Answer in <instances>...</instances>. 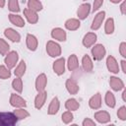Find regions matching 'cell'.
Segmentation results:
<instances>
[{
  "instance_id": "6da1fadb",
  "label": "cell",
  "mask_w": 126,
  "mask_h": 126,
  "mask_svg": "<svg viewBox=\"0 0 126 126\" xmlns=\"http://www.w3.org/2000/svg\"><path fill=\"white\" fill-rule=\"evenodd\" d=\"M45 50L47 55H49L52 58H58L62 54L61 45L55 40H48L45 45Z\"/></svg>"
},
{
  "instance_id": "7a4b0ae2",
  "label": "cell",
  "mask_w": 126,
  "mask_h": 126,
  "mask_svg": "<svg viewBox=\"0 0 126 126\" xmlns=\"http://www.w3.org/2000/svg\"><path fill=\"white\" fill-rule=\"evenodd\" d=\"M18 120L14 112H0V126H14Z\"/></svg>"
},
{
  "instance_id": "3957f363",
  "label": "cell",
  "mask_w": 126,
  "mask_h": 126,
  "mask_svg": "<svg viewBox=\"0 0 126 126\" xmlns=\"http://www.w3.org/2000/svg\"><path fill=\"white\" fill-rule=\"evenodd\" d=\"M92 57L94 61H100L102 60L106 55V49L103 44L101 43H95L92 46L91 49Z\"/></svg>"
},
{
  "instance_id": "277c9868",
  "label": "cell",
  "mask_w": 126,
  "mask_h": 126,
  "mask_svg": "<svg viewBox=\"0 0 126 126\" xmlns=\"http://www.w3.org/2000/svg\"><path fill=\"white\" fill-rule=\"evenodd\" d=\"M19 62V54L15 50H10L5 56H4V63L10 70L14 69L16 65Z\"/></svg>"
},
{
  "instance_id": "5b68a950",
  "label": "cell",
  "mask_w": 126,
  "mask_h": 126,
  "mask_svg": "<svg viewBox=\"0 0 126 126\" xmlns=\"http://www.w3.org/2000/svg\"><path fill=\"white\" fill-rule=\"evenodd\" d=\"M52 70L57 76H62L66 70V60L64 57H58L52 63Z\"/></svg>"
},
{
  "instance_id": "8992f818",
  "label": "cell",
  "mask_w": 126,
  "mask_h": 126,
  "mask_svg": "<svg viewBox=\"0 0 126 126\" xmlns=\"http://www.w3.org/2000/svg\"><path fill=\"white\" fill-rule=\"evenodd\" d=\"M91 10H92V5L88 2H85L83 4H81L78 9H77V17L80 21L86 20L88 18V16L91 14Z\"/></svg>"
},
{
  "instance_id": "52a82bcc",
  "label": "cell",
  "mask_w": 126,
  "mask_h": 126,
  "mask_svg": "<svg viewBox=\"0 0 126 126\" xmlns=\"http://www.w3.org/2000/svg\"><path fill=\"white\" fill-rule=\"evenodd\" d=\"M105 64H106V68H107V70H108L109 73H112L114 75H116V74L119 73L120 67H119V64H118L116 58L113 55H108L106 57Z\"/></svg>"
},
{
  "instance_id": "ba28073f",
  "label": "cell",
  "mask_w": 126,
  "mask_h": 126,
  "mask_svg": "<svg viewBox=\"0 0 126 126\" xmlns=\"http://www.w3.org/2000/svg\"><path fill=\"white\" fill-rule=\"evenodd\" d=\"M10 105L13 106L14 108H19V107H27V101L24 97H22L20 94H11L10 98H9Z\"/></svg>"
},
{
  "instance_id": "9c48e42d",
  "label": "cell",
  "mask_w": 126,
  "mask_h": 126,
  "mask_svg": "<svg viewBox=\"0 0 126 126\" xmlns=\"http://www.w3.org/2000/svg\"><path fill=\"white\" fill-rule=\"evenodd\" d=\"M104 19H105V11H99L98 13H96L93 19V22L91 25V30L92 31L99 30L104 22Z\"/></svg>"
},
{
  "instance_id": "30bf717a",
  "label": "cell",
  "mask_w": 126,
  "mask_h": 126,
  "mask_svg": "<svg viewBox=\"0 0 126 126\" xmlns=\"http://www.w3.org/2000/svg\"><path fill=\"white\" fill-rule=\"evenodd\" d=\"M50 35L55 41L64 42V41L67 40V32L62 28H54V29H52L51 32H50Z\"/></svg>"
},
{
  "instance_id": "8fae6325",
  "label": "cell",
  "mask_w": 126,
  "mask_h": 126,
  "mask_svg": "<svg viewBox=\"0 0 126 126\" xmlns=\"http://www.w3.org/2000/svg\"><path fill=\"white\" fill-rule=\"evenodd\" d=\"M4 36L7 38V39H9L10 41H12V42H20L21 41V38H22V36H21V34H20V32H17L15 29H13V28H7V29H5L4 30Z\"/></svg>"
},
{
  "instance_id": "7c38bea8",
  "label": "cell",
  "mask_w": 126,
  "mask_h": 126,
  "mask_svg": "<svg viewBox=\"0 0 126 126\" xmlns=\"http://www.w3.org/2000/svg\"><path fill=\"white\" fill-rule=\"evenodd\" d=\"M89 106L90 108L94 109V110H97L101 107L102 105V96L100 93H95L94 94H93L90 99H89Z\"/></svg>"
},
{
  "instance_id": "4fadbf2b",
  "label": "cell",
  "mask_w": 126,
  "mask_h": 126,
  "mask_svg": "<svg viewBox=\"0 0 126 126\" xmlns=\"http://www.w3.org/2000/svg\"><path fill=\"white\" fill-rule=\"evenodd\" d=\"M94 120L99 124H107L111 120V116L106 110H97L96 112H94Z\"/></svg>"
},
{
  "instance_id": "5bb4252c",
  "label": "cell",
  "mask_w": 126,
  "mask_h": 126,
  "mask_svg": "<svg viewBox=\"0 0 126 126\" xmlns=\"http://www.w3.org/2000/svg\"><path fill=\"white\" fill-rule=\"evenodd\" d=\"M96 40H97V35H96V33L94 32H87V33L84 35V37H83V39H82V44H83L86 48H90V47H92L94 44H95Z\"/></svg>"
},
{
  "instance_id": "9a60e30c",
  "label": "cell",
  "mask_w": 126,
  "mask_h": 126,
  "mask_svg": "<svg viewBox=\"0 0 126 126\" xmlns=\"http://www.w3.org/2000/svg\"><path fill=\"white\" fill-rule=\"evenodd\" d=\"M109 87L114 92H120L125 88V84L119 77L111 76L109 78Z\"/></svg>"
},
{
  "instance_id": "2e32d148",
  "label": "cell",
  "mask_w": 126,
  "mask_h": 126,
  "mask_svg": "<svg viewBox=\"0 0 126 126\" xmlns=\"http://www.w3.org/2000/svg\"><path fill=\"white\" fill-rule=\"evenodd\" d=\"M65 88L70 94H77L80 91V87L74 78H68L65 82Z\"/></svg>"
},
{
  "instance_id": "e0dca14e",
  "label": "cell",
  "mask_w": 126,
  "mask_h": 126,
  "mask_svg": "<svg viewBox=\"0 0 126 126\" xmlns=\"http://www.w3.org/2000/svg\"><path fill=\"white\" fill-rule=\"evenodd\" d=\"M46 98H47V93L45 91H41V92H37V94L35 95L34 97V101H33V104H34V107L36 109H41L45 102H46Z\"/></svg>"
},
{
  "instance_id": "ac0fdd59",
  "label": "cell",
  "mask_w": 126,
  "mask_h": 126,
  "mask_svg": "<svg viewBox=\"0 0 126 126\" xmlns=\"http://www.w3.org/2000/svg\"><path fill=\"white\" fill-rule=\"evenodd\" d=\"M47 86V77L44 73H40L36 78L34 82V87L36 92H41L45 91V88Z\"/></svg>"
},
{
  "instance_id": "d6986e66",
  "label": "cell",
  "mask_w": 126,
  "mask_h": 126,
  "mask_svg": "<svg viewBox=\"0 0 126 126\" xmlns=\"http://www.w3.org/2000/svg\"><path fill=\"white\" fill-rule=\"evenodd\" d=\"M26 45L30 51H35L38 47V39L32 33H28L26 35Z\"/></svg>"
},
{
  "instance_id": "ffe728a7",
  "label": "cell",
  "mask_w": 126,
  "mask_h": 126,
  "mask_svg": "<svg viewBox=\"0 0 126 126\" xmlns=\"http://www.w3.org/2000/svg\"><path fill=\"white\" fill-rule=\"evenodd\" d=\"M23 13H24V16H25L26 20H27L31 25H35V24L38 22L39 17H38L37 12H34V11L29 9V8H25L24 11H23Z\"/></svg>"
},
{
  "instance_id": "44dd1931",
  "label": "cell",
  "mask_w": 126,
  "mask_h": 126,
  "mask_svg": "<svg viewBox=\"0 0 126 126\" xmlns=\"http://www.w3.org/2000/svg\"><path fill=\"white\" fill-rule=\"evenodd\" d=\"M8 19H9V22L16 26L17 28H24L25 25H26V22L24 20V18L16 13H10L8 15Z\"/></svg>"
},
{
  "instance_id": "7402d4cb",
  "label": "cell",
  "mask_w": 126,
  "mask_h": 126,
  "mask_svg": "<svg viewBox=\"0 0 126 126\" xmlns=\"http://www.w3.org/2000/svg\"><path fill=\"white\" fill-rule=\"evenodd\" d=\"M64 27L66 30L68 31H71V32H74V31H77L80 29L81 27V21L77 18H70L68 20L65 21L64 23Z\"/></svg>"
},
{
  "instance_id": "603a6c76",
  "label": "cell",
  "mask_w": 126,
  "mask_h": 126,
  "mask_svg": "<svg viewBox=\"0 0 126 126\" xmlns=\"http://www.w3.org/2000/svg\"><path fill=\"white\" fill-rule=\"evenodd\" d=\"M81 64H82V68L85 72H88V73H91L93 70H94V62H93V59L90 55L88 54H85L83 57H82V61H81Z\"/></svg>"
},
{
  "instance_id": "cb8c5ba5",
  "label": "cell",
  "mask_w": 126,
  "mask_h": 126,
  "mask_svg": "<svg viewBox=\"0 0 126 126\" xmlns=\"http://www.w3.org/2000/svg\"><path fill=\"white\" fill-rule=\"evenodd\" d=\"M59 109H60V100L57 96H55L49 102V105L47 108V114L48 115H55L58 113Z\"/></svg>"
},
{
  "instance_id": "d4e9b609",
  "label": "cell",
  "mask_w": 126,
  "mask_h": 126,
  "mask_svg": "<svg viewBox=\"0 0 126 126\" xmlns=\"http://www.w3.org/2000/svg\"><path fill=\"white\" fill-rule=\"evenodd\" d=\"M66 67L71 72L76 71L79 68V59L76 54H71L68 57V59L66 61Z\"/></svg>"
},
{
  "instance_id": "484cf974",
  "label": "cell",
  "mask_w": 126,
  "mask_h": 126,
  "mask_svg": "<svg viewBox=\"0 0 126 126\" xmlns=\"http://www.w3.org/2000/svg\"><path fill=\"white\" fill-rule=\"evenodd\" d=\"M26 71H27V64L24 60H21L20 62H18V64L14 68V75L15 77L22 78L26 74Z\"/></svg>"
},
{
  "instance_id": "4316f807",
  "label": "cell",
  "mask_w": 126,
  "mask_h": 126,
  "mask_svg": "<svg viewBox=\"0 0 126 126\" xmlns=\"http://www.w3.org/2000/svg\"><path fill=\"white\" fill-rule=\"evenodd\" d=\"M65 108L67 110H70V111H76L80 108V102L74 98V97H70L68 98L66 101H65Z\"/></svg>"
},
{
  "instance_id": "83f0119b",
  "label": "cell",
  "mask_w": 126,
  "mask_h": 126,
  "mask_svg": "<svg viewBox=\"0 0 126 126\" xmlns=\"http://www.w3.org/2000/svg\"><path fill=\"white\" fill-rule=\"evenodd\" d=\"M104 102L105 104L110 107V108H114L115 105H116V98H115V95L112 92L110 91H107L104 94Z\"/></svg>"
},
{
  "instance_id": "f1b7e54d",
  "label": "cell",
  "mask_w": 126,
  "mask_h": 126,
  "mask_svg": "<svg viewBox=\"0 0 126 126\" xmlns=\"http://www.w3.org/2000/svg\"><path fill=\"white\" fill-rule=\"evenodd\" d=\"M115 31V24H114V19L113 18H108L104 22V33L107 35H110L114 32Z\"/></svg>"
},
{
  "instance_id": "f546056e",
  "label": "cell",
  "mask_w": 126,
  "mask_h": 126,
  "mask_svg": "<svg viewBox=\"0 0 126 126\" xmlns=\"http://www.w3.org/2000/svg\"><path fill=\"white\" fill-rule=\"evenodd\" d=\"M27 8L34 11V12H40L43 9V5L40 0H28L27 2Z\"/></svg>"
},
{
  "instance_id": "4dcf8cb0",
  "label": "cell",
  "mask_w": 126,
  "mask_h": 126,
  "mask_svg": "<svg viewBox=\"0 0 126 126\" xmlns=\"http://www.w3.org/2000/svg\"><path fill=\"white\" fill-rule=\"evenodd\" d=\"M12 89L17 93V94H22L23 93V89H24V83L22 78L19 77H15V79L12 81Z\"/></svg>"
},
{
  "instance_id": "1f68e13d",
  "label": "cell",
  "mask_w": 126,
  "mask_h": 126,
  "mask_svg": "<svg viewBox=\"0 0 126 126\" xmlns=\"http://www.w3.org/2000/svg\"><path fill=\"white\" fill-rule=\"evenodd\" d=\"M13 112L15 113V115L17 116V118L19 120H24V119H26V118H28L30 116V112L26 109V107L15 108V110Z\"/></svg>"
},
{
  "instance_id": "d6a6232c",
  "label": "cell",
  "mask_w": 126,
  "mask_h": 126,
  "mask_svg": "<svg viewBox=\"0 0 126 126\" xmlns=\"http://www.w3.org/2000/svg\"><path fill=\"white\" fill-rule=\"evenodd\" d=\"M61 120H62V122L64 124H70V123H72V121L74 120L73 111L66 110L65 112H63L62 115H61Z\"/></svg>"
},
{
  "instance_id": "836d02e7",
  "label": "cell",
  "mask_w": 126,
  "mask_h": 126,
  "mask_svg": "<svg viewBox=\"0 0 126 126\" xmlns=\"http://www.w3.org/2000/svg\"><path fill=\"white\" fill-rule=\"evenodd\" d=\"M11 70L9 68H7V66L4 65H0V79L1 80H7L11 78Z\"/></svg>"
},
{
  "instance_id": "e575fe53",
  "label": "cell",
  "mask_w": 126,
  "mask_h": 126,
  "mask_svg": "<svg viewBox=\"0 0 126 126\" xmlns=\"http://www.w3.org/2000/svg\"><path fill=\"white\" fill-rule=\"evenodd\" d=\"M8 9L11 13H19L20 12V4L18 0H8Z\"/></svg>"
},
{
  "instance_id": "d590c367",
  "label": "cell",
  "mask_w": 126,
  "mask_h": 126,
  "mask_svg": "<svg viewBox=\"0 0 126 126\" xmlns=\"http://www.w3.org/2000/svg\"><path fill=\"white\" fill-rule=\"evenodd\" d=\"M10 51V45L9 43L4 39L0 37V55L5 56Z\"/></svg>"
},
{
  "instance_id": "8d00e7d4",
  "label": "cell",
  "mask_w": 126,
  "mask_h": 126,
  "mask_svg": "<svg viewBox=\"0 0 126 126\" xmlns=\"http://www.w3.org/2000/svg\"><path fill=\"white\" fill-rule=\"evenodd\" d=\"M117 117L119 120L121 121H126V106L125 105H122L118 108L117 110Z\"/></svg>"
},
{
  "instance_id": "74e56055",
  "label": "cell",
  "mask_w": 126,
  "mask_h": 126,
  "mask_svg": "<svg viewBox=\"0 0 126 126\" xmlns=\"http://www.w3.org/2000/svg\"><path fill=\"white\" fill-rule=\"evenodd\" d=\"M102 5H103V0H94L91 12H92V13H94V12L98 11V10L101 8Z\"/></svg>"
},
{
  "instance_id": "f35d334b",
  "label": "cell",
  "mask_w": 126,
  "mask_h": 126,
  "mask_svg": "<svg viewBox=\"0 0 126 126\" xmlns=\"http://www.w3.org/2000/svg\"><path fill=\"white\" fill-rule=\"evenodd\" d=\"M119 53L123 57V59L126 58V42L125 41L120 42V44H119Z\"/></svg>"
},
{
  "instance_id": "ab89813d",
  "label": "cell",
  "mask_w": 126,
  "mask_h": 126,
  "mask_svg": "<svg viewBox=\"0 0 126 126\" xmlns=\"http://www.w3.org/2000/svg\"><path fill=\"white\" fill-rule=\"evenodd\" d=\"M82 125H83V126H95L96 123H95V121L93 120L92 118L86 117V118L82 121Z\"/></svg>"
},
{
  "instance_id": "60d3db41",
  "label": "cell",
  "mask_w": 126,
  "mask_h": 126,
  "mask_svg": "<svg viewBox=\"0 0 126 126\" xmlns=\"http://www.w3.org/2000/svg\"><path fill=\"white\" fill-rule=\"evenodd\" d=\"M119 10H120L121 15H125V14H126V0H123V1L120 3Z\"/></svg>"
},
{
  "instance_id": "b9f144b4",
  "label": "cell",
  "mask_w": 126,
  "mask_h": 126,
  "mask_svg": "<svg viewBox=\"0 0 126 126\" xmlns=\"http://www.w3.org/2000/svg\"><path fill=\"white\" fill-rule=\"evenodd\" d=\"M119 67L121 68V71L123 72V74H126V60L125 59H122L120 61V66Z\"/></svg>"
},
{
  "instance_id": "7bdbcfd3",
  "label": "cell",
  "mask_w": 126,
  "mask_h": 126,
  "mask_svg": "<svg viewBox=\"0 0 126 126\" xmlns=\"http://www.w3.org/2000/svg\"><path fill=\"white\" fill-rule=\"evenodd\" d=\"M121 96H122V100H123L124 102H126V89H125V88L122 90V94H121Z\"/></svg>"
},
{
  "instance_id": "ee69618b",
  "label": "cell",
  "mask_w": 126,
  "mask_h": 126,
  "mask_svg": "<svg viewBox=\"0 0 126 126\" xmlns=\"http://www.w3.org/2000/svg\"><path fill=\"white\" fill-rule=\"evenodd\" d=\"M6 5V0H0V8H4Z\"/></svg>"
},
{
  "instance_id": "f6af8a7d",
  "label": "cell",
  "mask_w": 126,
  "mask_h": 126,
  "mask_svg": "<svg viewBox=\"0 0 126 126\" xmlns=\"http://www.w3.org/2000/svg\"><path fill=\"white\" fill-rule=\"evenodd\" d=\"M123 0H109V2H111L112 4H119L121 3Z\"/></svg>"
},
{
  "instance_id": "bcb514c9",
  "label": "cell",
  "mask_w": 126,
  "mask_h": 126,
  "mask_svg": "<svg viewBox=\"0 0 126 126\" xmlns=\"http://www.w3.org/2000/svg\"><path fill=\"white\" fill-rule=\"evenodd\" d=\"M83 1H87V0H83Z\"/></svg>"
}]
</instances>
